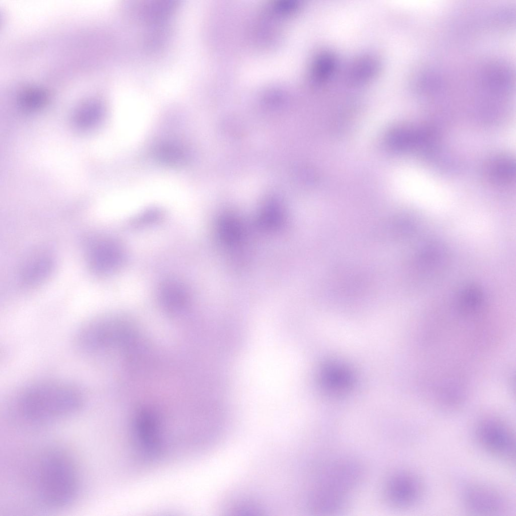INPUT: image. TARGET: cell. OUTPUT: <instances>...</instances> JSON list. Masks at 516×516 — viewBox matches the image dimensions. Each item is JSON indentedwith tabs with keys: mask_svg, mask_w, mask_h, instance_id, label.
<instances>
[{
	"mask_svg": "<svg viewBox=\"0 0 516 516\" xmlns=\"http://www.w3.org/2000/svg\"><path fill=\"white\" fill-rule=\"evenodd\" d=\"M92 262L97 269L110 271L116 267L122 260L121 251L113 243L105 242L95 247L92 252Z\"/></svg>",
	"mask_w": 516,
	"mask_h": 516,
	"instance_id": "52a82bcc",
	"label": "cell"
},
{
	"mask_svg": "<svg viewBox=\"0 0 516 516\" xmlns=\"http://www.w3.org/2000/svg\"><path fill=\"white\" fill-rule=\"evenodd\" d=\"M160 297L164 305L168 309L176 311L185 305L187 293L183 286L178 282L168 281L162 286Z\"/></svg>",
	"mask_w": 516,
	"mask_h": 516,
	"instance_id": "30bf717a",
	"label": "cell"
},
{
	"mask_svg": "<svg viewBox=\"0 0 516 516\" xmlns=\"http://www.w3.org/2000/svg\"><path fill=\"white\" fill-rule=\"evenodd\" d=\"M386 493L392 503L399 507H408L419 501L422 496L423 486L414 474L401 472L389 481Z\"/></svg>",
	"mask_w": 516,
	"mask_h": 516,
	"instance_id": "5b68a950",
	"label": "cell"
},
{
	"mask_svg": "<svg viewBox=\"0 0 516 516\" xmlns=\"http://www.w3.org/2000/svg\"><path fill=\"white\" fill-rule=\"evenodd\" d=\"M475 438L485 450L509 462H514L515 435L511 427L499 418L486 417L476 423Z\"/></svg>",
	"mask_w": 516,
	"mask_h": 516,
	"instance_id": "3957f363",
	"label": "cell"
},
{
	"mask_svg": "<svg viewBox=\"0 0 516 516\" xmlns=\"http://www.w3.org/2000/svg\"><path fill=\"white\" fill-rule=\"evenodd\" d=\"M83 403V395L75 385L60 381H42L21 389L12 402L18 419L30 425H42L71 415Z\"/></svg>",
	"mask_w": 516,
	"mask_h": 516,
	"instance_id": "6da1fadb",
	"label": "cell"
},
{
	"mask_svg": "<svg viewBox=\"0 0 516 516\" xmlns=\"http://www.w3.org/2000/svg\"><path fill=\"white\" fill-rule=\"evenodd\" d=\"M101 107L99 104L91 101L84 104L77 111L76 116V122L81 127H89L99 118L101 115Z\"/></svg>",
	"mask_w": 516,
	"mask_h": 516,
	"instance_id": "4fadbf2b",
	"label": "cell"
},
{
	"mask_svg": "<svg viewBox=\"0 0 516 516\" xmlns=\"http://www.w3.org/2000/svg\"><path fill=\"white\" fill-rule=\"evenodd\" d=\"M483 294L478 287L469 285L460 290L457 296V306L465 315L475 314L483 303Z\"/></svg>",
	"mask_w": 516,
	"mask_h": 516,
	"instance_id": "9c48e42d",
	"label": "cell"
},
{
	"mask_svg": "<svg viewBox=\"0 0 516 516\" xmlns=\"http://www.w3.org/2000/svg\"><path fill=\"white\" fill-rule=\"evenodd\" d=\"M48 98V93L43 88L38 87L28 88L19 96L20 105L27 110H33L43 106Z\"/></svg>",
	"mask_w": 516,
	"mask_h": 516,
	"instance_id": "7c38bea8",
	"label": "cell"
},
{
	"mask_svg": "<svg viewBox=\"0 0 516 516\" xmlns=\"http://www.w3.org/2000/svg\"><path fill=\"white\" fill-rule=\"evenodd\" d=\"M493 163L490 172L494 179L505 181L512 178L514 173V164L511 160L503 158Z\"/></svg>",
	"mask_w": 516,
	"mask_h": 516,
	"instance_id": "5bb4252c",
	"label": "cell"
},
{
	"mask_svg": "<svg viewBox=\"0 0 516 516\" xmlns=\"http://www.w3.org/2000/svg\"><path fill=\"white\" fill-rule=\"evenodd\" d=\"M420 265L426 269H433L441 266L447 257V253L443 246L435 242L425 245L419 253Z\"/></svg>",
	"mask_w": 516,
	"mask_h": 516,
	"instance_id": "8fae6325",
	"label": "cell"
},
{
	"mask_svg": "<svg viewBox=\"0 0 516 516\" xmlns=\"http://www.w3.org/2000/svg\"><path fill=\"white\" fill-rule=\"evenodd\" d=\"M320 380L325 388L331 393H342L352 384L351 373L340 364L329 363L324 365L320 373Z\"/></svg>",
	"mask_w": 516,
	"mask_h": 516,
	"instance_id": "8992f818",
	"label": "cell"
},
{
	"mask_svg": "<svg viewBox=\"0 0 516 516\" xmlns=\"http://www.w3.org/2000/svg\"><path fill=\"white\" fill-rule=\"evenodd\" d=\"M464 507L476 515H504L510 510L508 499L501 492L489 486L473 483L468 485L462 493Z\"/></svg>",
	"mask_w": 516,
	"mask_h": 516,
	"instance_id": "277c9868",
	"label": "cell"
},
{
	"mask_svg": "<svg viewBox=\"0 0 516 516\" xmlns=\"http://www.w3.org/2000/svg\"><path fill=\"white\" fill-rule=\"evenodd\" d=\"M78 475L71 458L63 451L53 449L41 459L38 470V492L41 502L52 508H60L75 499Z\"/></svg>",
	"mask_w": 516,
	"mask_h": 516,
	"instance_id": "7a4b0ae2",
	"label": "cell"
},
{
	"mask_svg": "<svg viewBox=\"0 0 516 516\" xmlns=\"http://www.w3.org/2000/svg\"><path fill=\"white\" fill-rule=\"evenodd\" d=\"M154 155L160 162L173 167L182 166L189 160L188 154L183 147L171 142L158 145L154 150Z\"/></svg>",
	"mask_w": 516,
	"mask_h": 516,
	"instance_id": "ba28073f",
	"label": "cell"
}]
</instances>
